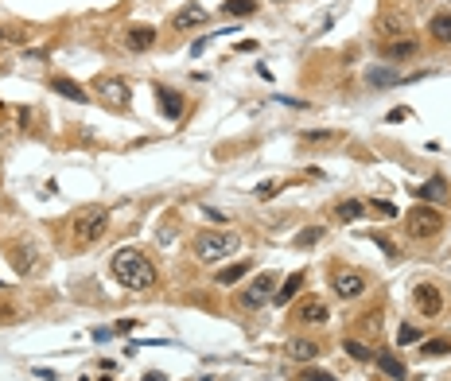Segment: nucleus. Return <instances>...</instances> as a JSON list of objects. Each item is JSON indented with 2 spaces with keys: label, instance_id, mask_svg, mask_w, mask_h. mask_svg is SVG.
<instances>
[{
  "label": "nucleus",
  "instance_id": "nucleus-1",
  "mask_svg": "<svg viewBox=\"0 0 451 381\" xmlns=\"http://www.w3.org/2000/svg\"><path fill=\"white\" fill-rule=\"evenodd\" d=\"M109 269H113L117 284H125L128 292H148V288L156 284V264L148 261L140 249H117Z\"/></svg>",
  "mask_w": 451,
  "mask_h": 381
},
{
  "label": "nucleus",
  "instance_id": "nucleus-2",
  "mask_svg": "<svg viewBox=\"0 0 451 381\" xmlns=\"http://www.w3.org/2000/svg\"><path fill=\"white\" fill-rule=\"evenodd\" d=\"M237 245H241V237H237L234 230H198L191 249H195V257L203 264H218L230 253H237Z\"/></svg>",
  "mask_w": 451,
  "mask_h": 381
},
{
  "label": "nucleus",
  "instance_id": "nucleus-3",
  "mask_svg": "<svg viewBox=\"0 0 451 381\" xmlns=\"http://www.w3.org/2000/svg\"><path fill=\"white\" fill-rule=\"evenodd\" d=\"M405 230H409V237H416V242H428V237H436L443 230V214L436 206L420 203L405 214Z\"/></svg>",
  "mask_w": 451,
  "mask_h": 381
},
{
  "label": "nucleus",
  "instance_id": "nucleus-4",
  "mask_svg": "<svg viewBox=\"0 0 451 381\" xmlns=\"http://www.w3.org/2000/svg\"><path fill=\"white\" fill-rule=\"evenodd\" d=\"M105 230H109V210H105V206H86V210L74 218V242H78V245L101 242Z\"/></svg>",
  "mask_w": 451,
  "mask_h": 381
},
{
  "label": "nucleus",
  "instance_id": "nucleus-5",
  "mask_svg": "<svg viewBox=\"0 0 451 381\" xmlns=\"http://www.w3.org/2000/svg\"><path fill=\"white\" fill-rule=\"evenodd\" d=\"M276 284H280V280H276L273 273H261L246 292H241V307H249V312H253V307H265V303L276 296Z\"/></svg>",
  "mask_w": 451,
  "mask_h": 381
},
{
  "label": "nucleus",
  "instance_id": "nucleus-6",
  "mask_svg": "<svg viewBox=\"0 0 451 381\" xmlns=\"http://www.w3.org/2000/svg\"><path fill=\"white\" fill-rule=\"evenodd\" d=\"M94 94H98L105 105H113V109H125L128 98H133V94H128V82L125 78H113V74H105V78L94 82Z\"/></svg>",
  "mask_w": 451,
  "mask_h": 381
},
{
  "label": "nucleus",
  "instance_id": "nucleus-7",
  "mask_svg": "<svg viewBox=\"0 0 451 381\" xmlns=\"http://www.w3.org/2000/svg\"><path fill=\"white\" fill-rule=\"evenodd\" d=\"M412 303H416V312L420 315H428V319H436V315L443 312V292L440 288H436V284H416V288H412Z\"/></svg>",
  "mask_w": 451,
  "mask_h": 381
},
{
  "label": "nucleus",
  "instance_id": "nucleus-8",
  "mask_svg": "<svg viewBox=\"0 0 451 381\" xmlns=\"http://www.w3.org/2000/svg\"><path fill=\"white\" fill-rule=\"evenodd\" d=\"M377 35H382V43L405 40V35H412V24L405 20L401 12H382L377 16Z\"/></svg>",
  "mask_w": 451,
  "mask_h": 381
},
{
  "label": "nucleus",
  "instance_id": "nucleus-9",
  "mask_svg": "<svg viewBox=\"0 0 451 381\" xmlns=\"http://www.w3.org/2000/svg\"><path fill=\"white\" fill-rule=\"evenodd\" d=\"M331 319V307H327L319 296H307L300 307H296V323H304V327H323Z\"/></svg>",
  "mask_w": 451,
  "mask_h": 381
},
{
  "label": "nucleus",
  "instance_id": "nucleus-10",
  "mask_svg": "<svg viewBox=\"0 0 451 381\" xmlns=\"http://www.w3.org/2000/svg\"><path fill=\"white\" fill-rule=\"evenodd\" d=\"M334 292L343 296V300H358L366 292V276L358 269H343V273H334Z\"/></svg>",
  "mask_w": 451,
  "mask_h": 381
},
{
  "label": "nucleus",
  "instance_id": "nucleus-11",
  "mask_svg": "<svg viewBox=\"0 0 451 381\" xmlns=\"http://www.w3.org/2000/svg\"><path fill=\"white\" fill-rule=\"evenodd\" d=\"M416 51H420V43L412 40V35H405V40H393V43H382V55H385L389 62L416 59Z\"/></svg>",
  "mask_w": 451,
  "mask_h": 381
},
{
  "label": "nucleus",
  "instance_id": "nucleus-12",
  "mask_svg": "<svg viewBox=\"0 0 451 381\" xmlns=\"http://www.w3.org/2000/svg\"><path fill=\"white\" fill-rule=\"evenodd\" d=\"M203 24H206V8H198V4H183L171 16V28L176 31H191V28H203Z\"/></svg>",
  "mask_w": 451,
  "mask_h": 381
},
{
  "label": "nucleus",
  "instance_id": "nucleus-13",
  "mask_svg": "<svg viewBox=\"0 0 451 381\" xmlns=\"http://www.w3.org/2000/svg\"><path fill=\"white\" fill-rule=\"evenodd\" d=\"M284 354H288L292 362H315L319 354H323V346H319L315 339H292V342L284 346Z\"/></svg>",
  "mask_w": 451,
  "mask_h": 381
},
{
  "label": "nucleus",
  "instance_id": "nucleus-14",
  "mask_svg": "<svg viewBox=\"0 0 451 381\" xmlns=\"http://www.w3.org/2000/svg\"><path fill=\"white\" fill-rule=\"evenodd\" d=\"M125 47L128 51H148L156 47V28H148V24H137V28L125 31Z\"/></svg>",
  "mask_w": 451,
  "mask_h": 381
},
{
  "label": "nucleus",
  "instance_id": "nucleus-15",
  "mask_svg": "<svg viewBox=\"0 0 451 381\" xmlns=\"http://www.w3.org/2000/svg\"><path fill=\"white\" fill-rule=\"evenodd\" d=\"M156 98H160V113H164L167 121H179V117H183V94H176V90H164V86H160Z\"/></svg>",
  "mask_w": 451,
  "mask_h": 381
},
{
  "label": "nucleus",
  "instance_id": "nucleus-16",
  "mask_svg": "<svg viewBox=\"0 0 451 381\" xmlns=\"http://www.w3.org/2000/svg\"><path fill=\"white\" fill-rule=\"evenodd\" d=\"M412 195L420 198V203H443V198H448V183H443V179H428V183L424 187H416V191H412Z\"/></svg>",
  "mask_w": 451,
  "mask_h": 381
},
{
  "label": "nucleus",
  "instance_id": "nucleus-17",
  "mask_svg": "<svg viewBox=\"0 0 451 381\" xmlns=\"http://www.w3.org/2000/svg\"><path fill=\"white\" fill-rule=\"evenodd\" d=\"M366 82H370V86H393V82H401V70H397V67H382V62H377V67L366 70Z\"/></svg>",
  "mask_w": 451,
  "mask_h": 381
},
{
  "label": "nucleus",
  "instance_id": "nucleus-18",
  "mask_svg": "<svg viewBox=\"0 0 451 381\" xmlns=\"http://www.w3.org/2000/svg\"><path fill=\"white\" fill-rule=\"evenodd\" d=\"M373 362H377V370L382 373H389V378H397V381L409 378V370H405V362L397 358V354H373Z\"/></svg>",
  "mask_w": 451,
  "mask_h": 381
},
{
  "label": "nucleus",
  "instance_id": "nucleus-19",
  "mask_svg": "<svg viewBox=\"0 0 451 381\" xmlns=\"http://www.w3.org/2000/svg\"><path fill=\"white\" fill-rule=\"evenodd\" d=\"M51 90H55V94H62V98H70V101H82V105H86V101H94V98H86V90H82L78 82H70V78H51Z\"/></svg>",
  "mask_w": 451,
  "mask_h": 381
},
{
  "label": "nucleus",
  "instance_id": "nucleus-20",
  "mask_svg": "<svg viewBox=\"0 0 451 381\" xmlns=\"http://www.w3.org/2000/svg\"><path fill=\"white\" fill-rule=\"evenodd\" d=\"M428 35H432L436 43H451V12H440V16H432Z\"/></svg>",
  "mask_w": 451,
  "mask_h": 381
},
{
  "label": "nucleus",
  "instance_id": "nucleus-21",
  "mask_svg": "<svg viewBox=\"0 0 451 381\" xmlns=\"http://www.w3.org/2000/svg\"><path fill=\"white\" fill-rule=\"evenodd\" d=\"M362 210H366V206L358 203V198H343V203H334V218H339V222H358Z\"/></svg>",
  "mask_w": 451,
  "mask_h": 381
},
{
  "label": "nucleus",
  "instance_id": "nucleus-22",
  "mask_svg": "<svg viewBox=\"0 0 451 381\" xmlns=\"http://www.w3.org/2000/svg\"><path fill=\"white\" fill-rule=\"evenodd\" d=\"M246 276H249V264H246V261H237V264H226V269H222V273L214 276V280L222 284V288H230V284L246 280Z\"/></svg>",
  "mask_w": 451,
  "mask_h": 381
},
{
  "label": "nucleus",
  "instance_id": "nucleus-23",
  "mask_svg": "<svg viewBox=\"0 0 451 381\" xmlns=\"http://www.w3.org/2000/svg\"><path fill=\"white\" fill-rule=\"evenodd\" d=\"M300 284H304V273H292L284 284H276V296H273V300H276V303H288L296 292H300Z\"/></svg>",
  "mask_w": 451,
  "mask_h": 381
},
{
  "label": "nucleus",
  "instance_id": "nucleus-24",
  "mask_svg": "<svg viewBox=\"0 0 451 381\" xmlns=\"http://www.w3.org/2000/svg\"><path fill=\"white\" fill-rule=\"evenodd\" d=\"M222 12L226 16H234V20H241V16H253L257 12V0H226Z\"/></svg>",
  "mask_w": 451,
  "mask_h": 381
},
{
  "label": "nucleus",
  "instance_id": "nucleus-25",
  "mask_svg": "<svg viewBox=\"0 0 451 381\" xmlns=\"http://www.w3.org/2000/svg\"><path fill=\"white\" fill-rule=\"evenodd\" d=\"M8 257H12V264H16L20 273H31V264H35V257H31V245H28V242H20Z\"/></svg>",
  "mask_w": 451,
  "mask_h": 381
},
{
  "label": "nucleus",
  "instance_id": "nucleus-26",
  "mask_svg": "<svg viewBox=\"0 0 451 381\" xmlns=\"http://www.w3.org/2000/svg\"><path fill=\"white\" fill-rule=\"evenodd\" d=\"M343 346H346V354H350L354 362H373V350H370V346H366V342H358V339H346Z\"/></svg>",
  "mask_w": 451,
  "mask_h": 381
},
{
  "label": "nucleus",
  "instance_id": "nucleus-27",
  "mask_svg": "<svg viewBox=\"0 0 451 381\" xmlns=\"http://www.w3.org/2000/svg\"><path fill=\"white\" fill-rule=\"evenodd\" d=\"M319 237H323V226H307V230H300V234H296V249H307V245H315L319 242Z\"/></svg>",
  "mask_w": 451,
  "mask_h": 381
},
{
  "label": "nucleus",
  "instance_id": "nucleus-28",
  "mask_svg": "<svg viewBox=\"0 0 451 381\" xmlns=\"http://www.w3.org/2000/svg\"><path fill=\"white\" fill-rule=\"evenodd\" d=\"M280 187H284L280 179H265V183H257V187H253V195H257V198H273Z\"/></svg>",
  "mask_w": 451,
  "mask_h": 381
},
{
  "label": "nucleus",
  "instance_id": "nucleus-29",
  "mask_svg": "<svg viewBox=\"0 0 451 381\" xmlns=\"http://www.w3.org/2000/svg\"><path fill=\"white\" fill-rule=\"evenodd\" d=\"M397 342H401V346H409V342H420V327H412V323H405L401 331H397Z\"/></svg>",
  "mask_w": 451,
  "mask_h": 381
},
{
  "label": "nucleus",
  "instance_id": "nucleus-30",
  "mask_svg": "<svg viewBox=\"0 0 451 381\" xmlns=\"http://www.w3.org/2000/svg\"><path fill=\"white\" fill-rule=\"evenodd\" d=\"M370 206L377 210V214H385V218H397V206L385 203V198H370Z\"/></svg>",
  "mask_w": 451,
  "mask_h": 381
},
{
  "label": "nucleus",
  "instance_id": "nucleus-31",
  "mask_svg": "<svg viewBox=\"0 0 451 381\" xmlns=\"http://www.w3.org/2000/svg\"><path fill=\"white\" fill-rule=\"evenodd\" d=\"M300 381H339V378L327 373V370H304V373H300Z\"/></svg>",
  "mask_w": 451,
  "mask_h": 381
},
{
  "label": "nucleus",
  "instance_id": "nucleus-32",
  "mask_svg": "<svg viewBox=\"0 0 451 381\" xmlns=\"http://www.w3.org/2000/svg\"><path fill=\"white\" fill-rule=\"evenodd\" d=\"M443 350H448L443 339H428V346H424V354H443Z\"/></svg>",
  "mask_w": 451,
  "mask_h": 381
},
{
  "label": "nucleus",
  "instance_id": "nucleus-33",
  "mask_svg": "<svg viewBox=\"0 0 451 381\" xmlns=\"http://www.w3.org/2000/svg\"><path fill=\"white\" fill-rule=\"evenodd\" d=\"M373 242L382 245V253H389V257H397V245H393V242H389V237H382V234H377V237H373Z\"/></svg>",
  "mask_w": 451,
  "mask_h": 381
},
{
  "label": "nucleus",
  "instance_id": "nucleus-34",
  "mask_svg": "<svg viewBox=\"0 0 451 381\" xmlns=\"http://www.w3.org/2000/svg\"><path fill=\"white\" fill-rule=\"evenodd\" d=\"M94 339H98V342L113 339V327H94Z\"/></svg>",
  "mask_w": 451,
  "mask_h": 381
},
{
  "label": "nucleus",
  "instance_id": "nucleus-35",
  "mask_svg": "<svg viewBox=\"0 0 451 381\" xmlns=\"http://www.w3.org/2000/svg\"><path fill=\"white\" fill-rule=\"evenodd\" d=\"M144 381H167V373H160V370H152V373H144Z\"/></svg>",
  "mask_w": 451,
  "mask_h": 381
},
{
  "label": "nucleus",
  "instance_id": "nucleus-36",
  "mask_svg": "<svg viewBox=\"0 0 451 381\" xmlns=\"http://www.w3.org/2000/svg\"><path fill=\"white\" fill-rule=\"evenodd\" d=\"M12 40V35H4V31H0V43H8Z\"/></svg>",
  "mask_w": 451,
  "mask_h": 381
},
{
  "label": "nucleus",
  "instance_id": "nucleus-37",
  "mask_svg": "<svg viewBox=\"0 0 451 381\" xmlns=\"http://www.w3.org/2000/svg\"><path fill=\"white\" fill-rule=\"evenodd\" d=\"M0 74H4V67H0Z\"/></svg>",
  "mask_w": 451,
  "mask_h": 381
}]
</instances>
